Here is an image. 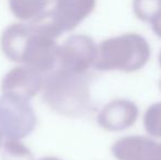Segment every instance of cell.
Listing matches in <instances>:
<instances>
[{
  "instance_id": "cell-1",
  "label": "cell",
  "mask_w": 161,
  "mask_h": 160,
  "mask_svg": "<svg viewBox=\"0 0 161 160\" xmlns=\"http://www.w3.org/2000/svg\"><path fill=\"white\" fill-rule=\"evenodd\" d=\"M57 37L44 21L14 23L7 26L0 37V47L8 59L26 65L43 75L57 65Z\"/></svg>"
},
{
  "instance_id": "cell-2",
  "label": "cell",
  "mask_w": 161,
  "mask_h": 160,
  "mask_svg": "<svg viewBox=\"0 0 161 160\" xmlns=\"http://www.w3.org/2000/svg\"><path fill=\"white\" fill-rule=\"evenodd\" d=\"M43 101L66 116H83L92 110L89 73L76 74L55 67L44 76Z\"/></svg>"
},
{
  "instance_id": "cell-3",
  "label": "cell",
  "mask_w": 161,
  "mask_h": 160,
  "mask_svg": "<svg viewBox=\"0 0 161 160\" xmlns=\"http://www.w3.org/2000/svg\"><path fill=\"white\" fill-rule=\"evenodd\" d=\"M150 54L149 43L144 36L136 33H127L100 43L93 66L100 71L134 73L148 63Z\"/></svg>"
},
{
  "instance_id": "cell-4",
  "label": "cell",
  "mask_w": 161,
  "mask_h": 160,
  "mask_svg": "<svg viewBox=\"0 0 161 160\" xmlns=\"http://www.w3.org/2000/svg\"><path fill=\"white\" fill-rule=\"evenodd\" d=\"M37 123L30 100L10 93L0 96V132L7 141H21Z\"/></svg>"
},
{
  "instance_id": "cell-5",
  "label": "cell",
  "mask_w": 161,
  "mask_h": 160,
  "mask_svg": "<svg viewBox=\"0 0 161 160\" xmlns=\"http://www.w3.org/2000/svg\"><path fill=\"white\" fill-rule=\"evenodd\" d=\"M97 54V46L90 36L71 35L59 46L56 67L70 73H88L96 63Z\"/></svg>"
},
{
  "instance_id": "cell-6",
  "label": "cell",
  "mask_w": 161,
  "mask_h": 160,
  "mask_svg": "<svg viewBox=\"0 0 161 160\" xmlns=\"http://www.w3.org/2000/svg\"><path fill=\"white\" fill-rule=\"evenodd\" d=\"M97 0H55L53 9H49L41 18L45 20L59 37L65 32L74 30L96 8Z\"/></svg>"
},
{
  "instance_id": "cell-7",
  "label": "cell",
  "mask_w": 161,
  "mask_h": 160,
  "mask_svg": "<svg viewBox=\"0 0 161 160\" xmlns=\"http://www.w3.org/2000/svg\"><path fill=\"white\" fill-rule=\"evenodd\" d=\"M43 80L44 75L42 73L30 66L21 65L12 68L4 76L1 81L2 93L14 94L31 100L41 91Z\"/></svg>"
},
{
  "instance_id": "cell-8",
  "label": "cell",
  "mask_w": 161,
  "mask_h": 160,
  "mask_svg": "<svg viewBox=\"0 0 161 160\" xmlns=\"http://www.w3.org/2000/svg\"><path fill=\"white\" fill-rule=\"evenodd\" d=\"M137 118V105L129 100L121 99L104 105L97 115V123L108 132H121L133 126Z\"/></svg>"
},
{
  "instance_id": "cell-9",
  "label": "cell",
  "mask_w": 161,
  "mask_h": 160,
  "mask_svg": "<svg viewBox=\"0 0 161 160\" xmlns=\"http://www.w3.org/2000/svg\"><path fill=\"white\" fill-rule=\"evenodd\" d=\"M117 160H161V143L145 136H127L112 147Z\"/></svg>"
},
{
  "instance_id": "cell-10",
  "label": "cell",
  "mask_w": 161,
  "mask_h": 160,
  "mask_svg": "<svg viewBox=\"0 0 161 160\" xmlns=\"http://www.w3.org/2000/svg\"><path fill=\"white\" fill-rule=\"evenodd\" d=\"M55 0H9L12 14L21 21L33 22L49 10Z\"/></svg>"
},
{
  "instance_id": "cell-11",
  "label": "cell",
  "mask_w": 161,
  "mask_h": 160,
  "mask_svg": "<svg viewBox=\"0 0 161 160\" xmlns=\"http://www.w3.org/2000/svg\"><path fill=\"white\" fill-rule=\"evenodd\" d=\"M133 10L137 19L151 24L161 17V0H133Z\"/></svg>"
},
{
  "instance_id": "cell-12",
  "label": "cell",
  "mask_w": 161,
  "mask_h": 160,
  "mask_svg": "<svg viewBox=\"0 0 161 160\" xmlns=\"http://www.w3.org/2000/svg\"><path fill=\"white\" fill-rule=\"evenodd\" d=\"M2 160H34L33 154L20 141H6L2 149Z\"/></svg>"
},
{
  "instance_id": "cell-13",
  "label": "cell",
  "mask_w": 161,
  "mask_h": 160,
  "mask_svg": "<svg viewBox=\"0 0 161 160\" xmlns=\"http://www.w3.org/2000/svg\"><path fill=\"white\" fill-rule=\"evenodd\" d=\"M144 126L149 135L161 139V102L151 104L144 115Z\"/></svg>"
},
{
  "instance_id": "cell-14",
  "label": "cell",
  "mask_w": 161,
  "mask_h": 160,
  "mask_svg": "<svg viewBox=\"0 0 161 160\" xmlns=\"http://www.w3.org/2000/svg\"><path fill=\"white\" fill-rule=\"evenodd\" d=\"M151 29H153V33H155L158 37L161 39V17L158 20H156L155 22L151 23Z\"/></svg>"
},
{
  "instance_id": "cell-15",
  "label": "cell",
  "mask_w": 161,
  "mask_h": 160,
  "mask_svg": "<svg viewBox=\"0 0 161 160\" xmlns=\"http://www.w3.org/2000/svg\"><path fill=\"white\" fill-rule=\"evenodd\" d=\"M40 160H62V159L56 158V157H44V158L40 159Z\"/></svg>"
},
{
  "instance_id": "cell-16",
  "label": "cell",
  "mask_w": 161,
  "mask_h": 160,
  "mask_svg": "<svg viewBox=\"0 0 161 160\" xmlns=\"http://www.w3.org/2000/svg\"><path fill=\"white\" fill-rule=\"evenodd\" d=\"M159 63H160V66H161V52H160V55H159ZM160 90H161V81H160Z\"/></svg>"
},
{
  "instance_id": "cell-17",
  "label": "cell",
  "mask_w": 161,
  "mask_h": 160,
  "mask_svg": "<svg viewBox=\"0 0 161 160\" xmlns=\"http://www.w3.org/2000/svg\"><path fill=\"white\" fill-rule=\"evenodd\" d=\"M1 141H2V134H1V132H0V146H1Z\"/></svg>"
}]
</instances>
